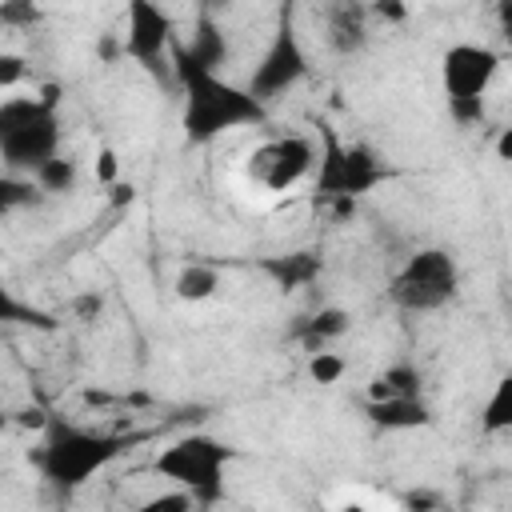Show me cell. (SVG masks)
I'll use <instances>...</instances> for the list:
<instances>
[{"label":"cell","mask_w":512,"mask_h":512,"mask_svg":"<svg viewBox=\"0 0 512 512\" xmlns=\"http://www.w3.org/2000/svg\"><path fill=\"white\" fill-rule=\"evenodd\" d=\"M44 200L40 184L32 176H20V172H0V220L12 216V212H24V208H36Z\"/></svg>","instance_id":"obj_17"},{"label":"cell","mask_w":512,"mask_h":512,"mask_svg":"<svg viewBox=\"0 0 512 512\" xmlns=\"http://www.w3.org/2000/svg\"><path fill=\"white\" fill-rule=\"evenodd\" d=\"M28 76V60L20 52H0V92H12Z\"/></svg>","instance_id":"obj_24"},{"label":"cell","mask_w":512,"mask_h":512,"mask_svg":"<svg viewBox=\"0 0 512 512\" xmlns=\"http://www.w3.org/2000/svg\"><path fill=\"white\" fill-rule=\"evenodd\" d=\"M56 152H60V112L52 92L0 100V164L8 172L32 176Z\"/></svg>","instance_id":"obj_3"},{"label":"cell","mask_w":512,"mask_h":512,"mask_svg":"<svg viewBox=\"0 0 512 512\" xmlns=\"http://www.w3.org/2000/svg\"><path fill=\"white\" fill-rule=\"evenodd\" d=\"M172 88L180 92V128L192 144H212L232 128L268 124V104H260L244 84L200 64L180 36L172 44Z\"/></svg>","instance_id":"obj_1"},{"label":"cell","mask_w":512,"mask_h":512,"mask_svg":"<svg viewBox=\"0 0 512 512\" xmlns=\"http://www.w3.org/2000/svg\"><path fill=\"white\" fill-rule=\"evenodd\" d=\"M128 436L120 432H96L84 424H72L64 416H48L44 424V440L36 448V468L40 476L60 488V492H76L84 488L96 472H104L116 456L128 452Z\"/></svg>","instance_id":"obj_2"},{"label":"cell","mask_w":512,"mask_h":512,"mask_svg":"<svg viewBox=\"0 0 512 512\" xmlns=\"http://www.w3.org/2000/svg\"><path fill=\"white\" fill-rule=\"evenodd\" d=\"M44 24V12L36 0H0V28H12V32H28Z\"/></svg>","instance_id":"obj_22"},{"label":"cell","mask_w":512,"mask_h":512,"mask_svg":"<svg viewBox=\"0 0 512 512\" xmlns=\"http://www.w3.org/2000/svg\"><path fill=\"white\" fill-rule=\"evenodd\" d=\"M504 428H512V380H508V376L492 388V396H488L484 408H480V432L496 436V432H504Z\"/></svg>","instance_id":"obj_20"},{"label":"cell","mask_w":512,"mask_h":512,"mask_svg":"<svg viewBox=\"0 0 512 512\" xmlns=\"http://www.w3.org/2000/svg\"><path fill=\"white\" fill-rule=\"evenodd\" d=\"M368 12H372L376 20H392V24H404V20H408L404 0H372V4H368Z\"/></svg>","instance_id":"obj_25"},{"label":"cell","mask_w":512,"mask_h":512,"mask_svg":"<svg viewBox=\"0 0 512 512\" xmlns=\"http://www.w3.org/2000/svg\"><path fill=\"white\" fill-rule=\"evenodd\" d=\"M8 428H12V412L0 404V432H8Z\"/></svg>","instance_id":"obj_27"},{"label":"cell","mask_w":512,"mask_h":512,"mask_svg":"<svg viewBox=\"0 0 512 512\" xmlns=\"http://www.w3.org/2000/svg\"><path fill=\"white\" fill-rule=\"evenodd\" d=\"M320 32L332 56H360L372 40V12L364 0H328Z\"/></svg>","instance_id":"obj_11"},{"label":"cell","mask_w":512,"mask_h":512,"mask_svg":"<svg viewBox=\"0 0 512 512\" xmlns=\"http://www.w3.org/2000/svg\"><path fill=\"white\" fill-rule=\"evenodd\" d=\"M100 180H104V184L116 180V156H112L108 148H100Z\"/></svg>","instance_id":"obj_26"},{"label":"cell","mask_w":512,"mask_h":512,"mask_svg":"<svg viewBox=\"0 0 512 512\" xmlns=\"http://www.w3.org/2000/svg\"><path fill=\"white\" fill-rule=\"evenodd\" d=\"M176 36V20L160 8V0H124V56H132L164 88H172Z\"/></svg>","instance_id":"obj_8"},{"label":"cell","mask_w":512,"mask_h":512,"mask_svg":"<svg viewBox=\"0 0 512 512\" xmlns=\"http://www.w3.org/2000/svg\"><path fill=\"white\" fill-rule=\"evenodd\" d=\"M308 376H312L316 384H336V380L344 376V360H340L336 352H328V348H316L312 360H308Z\"/></svg>","instance_id":"obj_23"},{"label":"cell","mask_w":512,"mask_h":512,"mask_svg":"<svg viewBox=\"0 0 512 512\" xmlns=\"http://www.w3.org/2000/svg\"><path fill=\"white\" fill-rule=\"evenodd\" d=\"M340 332H348V312H344V308H324V312L308 316V320L296 328V340H304L308 352H316V348H324L328 340H336Z\"/></svg>","instance_id":"obj_18"},{"label":"cell","mask_w":512,"mask_h":512,"mask_svg":"<svg viewBox=\"0 0 512 512\" xmlns=\"http://www.w3.org/2000/svg\"><path fill=\"white\" fill-rule=\"evenodd\" d=\"M172 288H176V296H180L184 304H200V300L216 296V288H220V268L208 264V260H192V264L180 268V276H176Z\"/></svg>","instance_id":"obj_15"},{"label":"cell","mask_w":512,"mask_h":512,"mask_svg":"<svg viewBox=\"0 0 512 512\" xmlns=\"http://www.w3.org/2000/svg\"><path fill=\"white\" fill-rule=\"evenodd\" d=\"M292 0H280V16H276V32L260 56V64L252 68L248 76V92L260 100V104H272L280 100L288 88H296L304 76H308V52L300 44V32L292 24Z\"/></svg>","instance_id":"obj_9"},{"label":"cell","mask_w":512,"mask_h":512,"mask_svg":"<svg viewBox=\"0 0 512 512\" xmlns=\"http://www.w3.org/2000/svg\"><path fill=\"white\" fill-rule=\"evenodd\" d=\"M32 180L40 184V192L44 196H64V192H72L76 188V164L68 160V156H52V160H44L36 172H32Z\"/></svg>","instance_id":"obj_21"},{"label":"cell","mask_w":512,"mask_h":512,"mask_svg":"<svg viewBox=\"0 0 512 512\" xmlns=\"http://www.w3.org/2000/svg\"><path fill=\"white\" fill-rule=\"evenodd\" d=\"M368 420L384 432H408V428H428L432 424V408L420 400V392L412 396H384V400H368Z\"/></svg>","instance_id":"obj_12"},{"label":"cell","mask_w":512,"mask_h":512,"mask_svg":"<svg viewBox=\"0 0 512 512\" xmlns=\"http://www.w3.org/2000/svg\"><path fill=\"white\" fill-rule=\"evenodd\" d=\"M412 392H420V372H416L412 364H392V368H384V372L372 380L368 400H384V396H412Z\"/></svg>","instance_id":"obj_19"},{"label":"cell","mask_w":512,"mask_h":512,"mask_svg":"<svg viewBox=\"0 0 512 512\" xmlns=\"http://www.w3.org/2000/svg\"><path fill=\"white\" fill-rule=\"evenodd\" d=\"M504 56L488 44H452L440 56V88L456 124L484 120V96L500 76Z\"/></svg>","instance_id":"obj_7"},{"label":"cell","mask_w":512,"mask_h":512,"mask_svg":"<svg viewBox=\"0 0 512 512\" xmlns=\"http://www.w3.org/2000/svg\"><path fill=\"white\" fill-rule=\"evenodd\" d=\"M312 168H316V144L296 132L260 140L244 160V176L264 192H292L312 176Z\"/></svg>","instance_id":"obj_10"},{"label":"cell","mask_w":512,"mask_h":512,"mask_svg":"<svg viewBox=\"0 0 512 512\" xmlns=\"http://www.w3.org/2000/svg\"><path fill=\"white\" fill-rule=\"evenodd\" d=\"M292 4H296V0H292Z\"/></svg>","instance_id":"obj_28"},{"label":"cell","mask_w":512,"mask_h":512,"mask_svg":"<svg viewBox=\"0 0 512 512\" xmlns=\"http://www.w3.org/2000/svg\"><path fill=\"white\" fill-rule=\"evenodd\" d=\"M256 268L268 272V276L276 280V288L292 292V288L312 284V280L320 276L324 260H320L316 252H284V256H264V260H256Z\"/></svg>","instance_id":"obj_13"},{"label":"cell","mask_w":512,"mask_h":512,"mask_svg":"<svg viewBox=\"0 0 512 512\" xmlns=\"http://www.w3.org/2000/svg\"><path fill=\"white\" fill-rule=\"evenodd\" d=\"M0 328H40V332H52L56 320L36 308L32 300H20L4 280H0Z\"/></svg>","instance_id":"obj_14"},{"label":"cell","mask_w":512,"mask_h":512,"mask_svg":"<svg viewBox=\"0 0 512 512\" xmlns=\"http://www.w3.org/2000/svg\"><path fill=\"white\" fill-rule=\"evenodd\" d=\"M460 292V264L448 248H416L388 280V300L400 312H440Z\"/></svg>","instance_id":"obj_5"},{"label":"cell","mask_w":512,"mask_h":512,"mask_svg":"<svg viewBox=\"0 0 512 512\" xmlns=\"http://www.w3.org/2000/svg\"><path fill=\"white\" fill-rule=\"evenodd\" d=\"M380 180H388V168L380 164V156L372 148L344 144L328 124H320V152H316V168H312L316 196L352 204L356 196H368Z\"/></svg>","instance_id":"obj_6"},{"label":"cell","mask_w":512,"mask_h":512,"mask_svg":"<svg viewBox=\"0 0 512 512\" xmlns=\"http://www.w3.org/2000/svg\"><path fill=\"white\" fill-rule=\"evenodd\" d=\"M236 456L240 452L228 440L208 436V432H192V436H180L168 448H160L152 460V472L160 480H168L172 488H180L184 496L212 504L224 496V468Z\"/></svg>","instance_id":"obj_4"},{"label":"cell","mask_w":512,"mask_h":512,"mask_svg":"<svg viewBox=\"0 0 512 512\" xmlns=\"http://www.w3.org/2000/svg\"><path fill=\"white\" fill-rule=\"evenodd\" d=\"M200 64H208V68H220L224 60H228V40H224V32H220V24L212 20V16H200L196 20V28H192V40H180Z\"/></svg>","instance_id":"obj_16"}]
</instances>
